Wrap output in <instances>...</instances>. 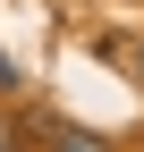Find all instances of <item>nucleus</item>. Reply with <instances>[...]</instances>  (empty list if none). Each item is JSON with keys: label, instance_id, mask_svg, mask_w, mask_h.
<instances>
[{"label": "nucleus", "instance_id": "f257e3e1", "mask_svg": "<svg viewBox=\"0 0 144 152\" xmlns=\"http://www.w3.org/2000/svg\"><path fill=\"white\" fill-rule=\"evenodd\" d=\"M0 85H9V51H0Z\"/></svg>", "mask_w": 144, "mask_h": 152}, {"label": "nucleus", "instance_id": "f03ea898", "mask_svg": "<svg viewBox=\"0 0 144 152\" xmlns=\"http://www.w3.org/2000/svg\"><path fill=\"white\" fill-rule=\"evenodd\" d=\"M0 152H17V144H9V135H0Z\"/></svg>", "mask_w": 144, "mask_h": 152}]
</instances>
